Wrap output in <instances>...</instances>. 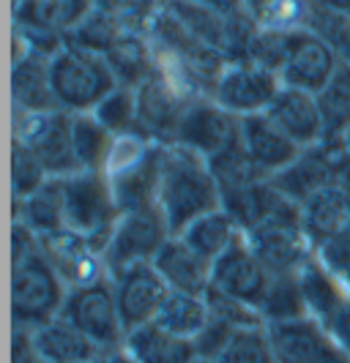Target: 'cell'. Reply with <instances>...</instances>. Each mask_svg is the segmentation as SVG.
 <instances>
[{"label": "cell", "instance_id": "6da1fadb", "mask_svg": "<svg viewBox=\"0 0 350 363\" xmlns=\"http://www.w3.org/2000/svg\"><path fill=\"white\" fill-rule=\"evenodd\" d=\"M69 287L41 249V238L14 218L11 227V320L38 328L60 317Z\"/></svg>", "mask_w": 350, "mask_h": 363}, {"label": "cell", "instance_id": "7a4b0ae2", "mask_svg": "<svg viewBox=\"0 0 350 363\" xmlns=\"http://www.w3.org/2000/svg\"><path fill=\"white\" fill-rule=\"evenodd\" d=\"M156 202L173 235H184L197 218L219 211L222 186L211 162L192 147L165 145Z\"/></svg>", "mask_w": 350, "mask_h": 363}, {"label": "cell", "instance_id": "3957f363", "mask_svg": "<svg viewBox=\"0 0 350 363\" xmlns=\"http://www.w3.org/2000/svg\"><path fill=\"white\" fill-rule=\"evenodd\" d=\"M162 159H165V145L153 143L151 137L140 134V131L115 137L102 172L110 181L121 213L156 205Z\"/></svg>", "mask_w": 350, "mask_h": 363}, {"label": "cell", "instance_id": "277c9868", "mask_svg": "<svg viewBox=\"0 0 350 363\" xmlns=\"http://www.w3.org/2000/svg\"><path fill=\"white\" fill-rule=\"evenodd\" d=\"M50 79H53L58 109H66L72 115L93 112L118 88V77L104 55L91 52L69 41L60 52L53 55Z\"/></svg>", "mask_w": 350, "mask_h": 363}, {"label": "cell", "instance_id": "5b68a950", "mask_svg": "<svg viewBox=\"0 0 350 363\" xmlns=\"http://www.w3.org/2000/svg\"><path fill=\"white\" fill-rule=\"evenodd\" d=\"M63 202H66V230L88 238L104 255L115 221L121 216L110 181L102 169H80L63 178Z\"/></svg>", "mask_w": 350, "mask_h": 363}, {"label": "cell", "instance_id": "8992f818", "mask_svg": "<svg viewBox=\"0 0 350 363\" xmlns=\"http://www.w3.org/2000/svg\"><path fill=\"white\" fill-rule=\"evenodd\" d=\"M14 140L28 145L44 164L50 178H66L80 172V159L74 150V115L66 109L50 112H19L14 109Z\"/></svg>", "mask_w": 350, "mask_h": 363}, {"label": "cell", "instance_id": "52a82bcc", "mask_svg": "<svg viewBox=\"0 0 350 363\" xmlns=\"http://www.w3.org/2000/svg\"><path fill=\"white\" fill-rule=\"evenodd\" d=\"M170 238L173 233H170V224L159 202L121 213L104 246V265L110 271V279L129 265L153 262Z\"/></svg>", "mask_w": 350, "mask_h": 363}, {"label": "cell", "instance_id": "ba28073f", "mask_svg": "<svg viewBox=\"0 0 350 363\" xmlns=\"http://www.w3.org/2000/svg\"><path fill=\"white\" fill-rule=\"evenodd\" d=\"M60 317H66L82 333H88L93 342L99 347H104L110 355L124 350L126 328H124V320H121L112 279H102V281L69 290Z\"/></svg>", "mask_w": 350, "mask_h": 363}, {"label": "cell", "instance_id": "9c48e42d", "mask_svg": "<svg viewBox=\"0 0 350 363\" xmlns=\"http://www.w3.org/2000/svg\"><path fill=\"white\" fill-rule=\"evenodd\" d=\"M241 143V118L219 107L211 96L195 99L181 115L173 145L197 150L208 162Z\"/></svg>", "mask_w": 350, "mask_h": 363}, {"label": "cell", "instance_id": "30bf717a", "mask_svg": "<svg viewBox=\"0 0 350 363\" xmlns=\"http://www.w3.org/2000/svg\"><path fill=\"white\" fill-rule=\"evenodd\" d=\"M279 91H282L279 74L244 57V60H230L222 69L211 99L227 112H233L236 118H246V115L266 112Z\"/></svg>", "mask_w": 350, "mask_h": 363}, {"label": "cell", "instance_id": "8fae6325", "mask_svg": "<svg viewBox=\"0 0 350 363\" xmlns=\"http://www.w3.org/2000/svg\"><path fill=\"white\" fill-rule=\"evenodd\" d=\"M342 60V52L334 47L329 38L315 33L310 28L301 30H290L288 38V55L282 63L279 79L288 88H298V91L317 93L329 85L337 66Z\"/></svg>", "mask_w": 350, "mask_h": 363}, {"label": "cell", "instance_id": "7c38bea8", "mask_svg": "<svg viewBox=\"0 0 350 363\" xmlns=\"http://www.w3.org/2000/svg\"><path fill=\"white\" fill-rule=\"evenodd\" d=\"M112 287H115V298H118V309H121L126 333L148 325V323H156L165 301L173 292L153 262H137V265H129L121 273H115Z\"/></svg>", "mask_w": 350, "mask_h": 363}, {"label": "cell", "instance_id": "4fadbf2b", "mask_svg": "<svg viewBox=\"0 0 350 363\" xmlns=\"http://www.w3.org/2000/svg\"><path fill=\"white\" fill-rule=\"evenodd\" d=\"M244 238L249 249L260 257V262L274 276L298 273L304 268V262L315 255L310 238L304 235L301 216L263 221L255 230L244 233Z\"/></svg>", "mask_w": 350, "mask_h": 363}, {"label": "cell", "instance_id": "5bb4252c", "mask_svg": "<svg viewBox=\"0 0 350 363\" xmlns=\"http://www.w3.org/2000/svg\"><path fill=\"white\" fill-rule=\"evenodd\" d=\"M271 281H274V273L260 262V257L249 249L244 235L239 238V243L227 255H222L214 262V284L211 287L239 298L244 303L255 306L258 311L263 309V303L268 298Z\"/></svg>", "mask_w": 350, "mask_h": 363}, {"label": "cell", "instance_id": "9a60e30c", "mask_svg": "<svg viewBox=\"0 0 350 363\" xmlns=\"http://www.w3.org/2000/svg\"><path fill=\"white\" fill-rule=\"evenodd\" d=\"M41 249L53 268L60 273L66 287H85L93 281L110 279V271L104 265V255L93 246L88 238L77 235L72 230H60L55 235L41 238Z\"/></svg>", "mask_w": 350, "mask_h": 363}, {"label": "cell", "instance_id": "2e32d148", "mask_svg": "<svg viewBox=\"0 0 350 363\" xmlns=\"http://www.w3.org/2000/svg\"><path fill=\"white\" fill-rule=\"evenodd\" d=\"M192 101L173 91L159 74L153 72L143 85H137V131L159 145H173L181 115Z\"/></svg>", "mask_w": 350, "mask_h": 363}, {"label": "cell", "instance_id": "e0dca14e", "mask_svg": "<svg viewBox=\"0 0 350 363\" xmlns=\"http://www.w3.org/2000/svg\"><path fill=\"white\" fill-rule=\"evenodd\" d=\"M342 147L345 145H334V143L304 147L282 172L271 178V183L285 197H290L301 205L312 194H317L320 189L334 186V169H337V159H339Z\"/></svg>", "mask_w": 350, "mask_h": 363}, {"label": "cell", "instance_id": "ac0fdd59", "mask_svg": "<svg viewBox=\"0 0 350 363\" xmlns=\"http://www.w3.org/2000/svg\"><path fill=\"white\" fill-rule=\"evenodd\" d=\"M241 147L263 178H274L304 150L268 118V112L241 118Z\"/></svg>", "mask_w": 350, "mask_h": 363}, {"label": "cell", "instance_id": "d6986e66", "mask_svg": "<svg viewBox=\"0 0 350 363\" xmlns=\"http://www.w3.org/2000/svg\"><path fill=\"white\" fill-rule=\"evenodd\" d=\"M268 339L277 363H317L323 361L337 342L315 317H295L282 323H268Z\"/></svg>", "mask_w": 350, "mask_h": 363}, {"label": "cell", "instance_id": "ffe728a7", "mask_svg": "<svg viewBox=\"0 0 350 363\" xmlns=\"http://www.w3.org/2000/svg\"><path fill=\"white\" fill-rule=\"evenodd\" d=\"M266 112L298 147H312L326 143L323 112H320L315 93L282 85V91L277 93V99L271 101V107Z\"/></svg>", "mask_w": 350, "mask_h": 363}, {"label": "cell", "instance_id": "44dd1931", "mask_svg": "<svg viewBox=\"0 0 350 363\" xmlns=\"http://www.w3.org/2000/svg\"><path fill=\"white\" fill-rule=\"evenodd\" d=\"M33 342L41 363H88L110 355L66 317H55L33 328Z\"/></svg>", "mask_w": 350, "mask_h": 363}, {"label": "cell", "instance_id": "7402d4cb", "mask_svg": "<svg viewBox=\"0 0 350 363\" xmlns=\"http://www.w3.org/2000/svg\"><path fill=\"white\" fill-rule=\"evenodd\" d=\"M156 271L165 276L173 292L205 295L214 284V262L197 255L181 235H173L153 259Z\"/></svg>", "mask_w": 350, "mask_h": 363}, {"label": "cell", "instance_id": "603a6c76", "mask_svg": "<svg viewBox=\"0 0 350 363\" xmlns=\"http://www.w3.org/2000/svg\"><path fill=\"white\" fill-rule=\"evenodd\" d=\"M96 9V0H17L14 25L33 33L69 38Z\"/></svg>", "mask_w": 350, "mask_h": 363}, {"label": "cell", "instance_id": "cb8c5ba5", "mask_svg": "<svg viewBox=\"0 0 350 363\" xmlns=\"http://www.w3.org/2000/svg\"><path fill=\"white\" fill-rule=\"evenodd\" d=\"M124 352L134 363H195L197 350L192 339H184L159 323H148L126 333Z\"/></svg>", "mask_w": 350, "mask_h": 363}, {"label": "cell", "instance_id": "d4e9b609", "mask_svg": "<svg viewBox=\"0 0 350 363\" xmlns=\"http://www.w3.org/2000/svg\"><path fill=\"white\" fill-rule=\"evenodd\" d=\"M50 60L47 55L31 52L17 63H11V96L14 109L19 112H50L58 109L53 79H50Z\"/></svg>", "mask_w": 350, "mask_h": 363}, {"label": "cell", "instance_id": "484cf974", "mask_svg": "<svg viewBox=\"0 0 350 363\" xmlns=\"http://www.w3.org/2000/svg\"><path fill=\"white\" fill-rule=\"evenodd\" d=\"M301 227L310 243L320 246L323 240L350 227V197H345L337 186H326L310 200L301 202Z\"/></svg>", "mask_w": 350, "mask_h": 363}, {"label": "cell", "instance_id": "4316f807", "mask_svg": "<svg viewBox=\"0 0 350 363\" xmlns=\"http://www.w3.org/2000/svg\"><path fill=\"white\" fill-rule=\"evenodd\" d=\"M14 218L28 224L38 238L55 235L66 230V202H63V178H50L38 191L25 200H14Z\"/></svg>", "mask_w": 350, "mask_h": 363}, {"label": "cell", "instance_id": "83f0119b", "mask_svg": "<svg viewBox=\"0 0 350 363\" xmlns=\"http://www.w3.org/2000/svg\"><path fill=\"white\" fill-rule=\"evenodd\" d=\"M298 284H301V295H304L307 314L315 317L323 328L332 323L334 314L342 309V303L350 298L348 292L339 287V281L334 279L332 273L317 262L315 255L310 257V259L304 262V268L298 271Z\"/></svg>", "mask_w": 350, "mask_h": 363}, {"label": "cell", "instance_id": "f1b7e54d", "mask_svg": "<svg viewBox=\"0 0 350 363\" xmlns=\"http://www.w3.org/2000/svg\"><path fill=\"white\" fill-rule=\"evenodd\" d=\"M317 104L323 112L326 143L345 145L350 134V60L342 57L329 85L317 93Z\"/></svg>", "mask_w": 350, "mask_h": 363}, {"label": "cell", "instance_id": "f546056e", "mask_svg": "<svg viewBox=\"0 0 350 363\" xmlns=\"http://www.w3.org/2000/svg\"><path fill=\"white\" fill-rule=\"evenodd\" d=\"M241 235L244 233H241L239 224L230 218L227 211L219 208L214 213H205L203 218H197L181 238H184L197 255H203L208 262H217L222 255H227L239 243Z\"/></svg>", "mask_w": 350, "mask_h": 363}, {"label": "cell", "instance_id": "4dcf8cb0", "mask_svg": "<svg viewBox=\"0 0 350 363\" xmlns=\"http://www.w3.org/2000/svg\"><path fill=\"white\" fill-rule=\"evenodd\" d=\"M110 69L118 77V85H143L151 74L156 72L153 66V50L151 41L140 36V33H126L121 36V41L112 47L110 52L104 55Z\"/></svg>", "mask_w": 350, "mask_h": 363}, {"label": "cell", "instance_id": "1f68e13d", "mask_svg": "<svg viewBox=\"0 0 350 363\" xmlns=\"http://www.w3.org/2000/svg\"><path fill=\"white\" fill-rule=\"evenodd\" d=\"M211 320V309L205 295H192V292H170L165 306L159 311L156 323L184 339H195Z\"/></svg>", "mask_w": 350, "mask_h": 363}, {"label": "cell", "instance_id": "d6a6232c", "mask_svg": "<svg viewBox=\"0 0 350 363\" xmlns=\"http://www.w3.org/2000/svg\"><path fill=\"white\" fill-rule=\"evenodd\" d=\"M74 150L82 169H102L115 143V134L93 112H80L72 121Z\"/></svg>", "mask_w": 350, "mask_h": 363}, {"label": "cell", "instance_id": "836d02e7", "mask_svg": "<svg viewBox=\"0 0 350 363\" xmlns=\"http://www.w3.org/2000/svg\"><path fill=\"white\" fill-rule=\"evenodd\" d=\"M121 36H126V30H124V25L118 22V19L107 14L104 9H93L88 17L82 19V25L69 33V44H77V47H85V50H91V52H99V55H107L121 41Z\"/></svg>", "mask_w": 350, "mask_h": 363}, {"label": "cell", "instance_id": "e575fe53", "mask_svg": "<svg viewBox=\"0 0 350 363\" xmlns=\"http://www.w3.org/2000/svg\"><path fill=\"white\" fill-rule=\"evenodd\" d=\"M263 320L268 323H282V320H295V317H307V306H304V295H301V284H298V273H285V276H274L268 298L263 303Z\"/></svg>", "mask_w": 350, "mask_h": 363}, {"label": "cell", "instance_id": "d590c367", "mask_svg": "<svg viewBox=\"0 0 350 363\" xmlns=\"http://www.w3.org/2000/svg\"><path fill=\"white\" fill-rule=\"evenodd\" d=\"M93 115L110 128L115 137L137 131V88L118 85L99 107L93 109Z\"/></svg>", "mask_w": 350, "mask_h": 363}, {"label": "cell", "instance_id": "8d00e7d4", "mask_svg": "<svg viewBox=\"0 0 350 363\" xmlns=\"http://www.w3.org/2000/svg\"><path fill=\"white\" fill-rule=\"evenodd\" d=\"M217 363H277L271 339H268V328H239L233 342L227 345Z\"/></svg>", "mask_w": 350, "mask_h": 363}, {"label": "cell", "instance_id": "74e56055", "mask_svg": "<svg viewBox=\"0 0 350 363\" xmlns=\"http://www.w3.org/2000/svg\"><path fill=\"white\" fill-rule=\"evenodd\" d=\"M47 181H50V172L44 169V164L38 162L36 153L14 140V145H11V191H14V200L31 197Z\"/></svg>", "mask_w": 350, "mask_h": 363}, {"label": "cell", "instance_id": "f35d334b", "mask_svg": "<svg viewBox=\"0 0 350 363\" xmlns=\"http://www.w3.org/2000/svg\"><path fill=\"white\" fill-rule=\"evenodd\" d=\"M288 38L290 30H266L258 28L249 44H246V60L258 63L268 72L279 74L282 72V63H285V55H288Z\"/></svg>", "mask_w": 350, "mask_h": 363}, {"label": "cell", "instance_id": "ab89813d", "mask_svg": "<svg viewBox=\"0 0 350 363\" xmlns=\"http://www.w3.org/2000/svg\"><path fill=\"white\" fill-rule=\"evenodd\" d=\"M315 257L350 295V227L315 246Z\"/></svg>", "mask_w": 350, "mask_h": 363}, {"label": "cell", "instance_id": "60d3db41", "mask_svg": "<svg viewBox=\"0 0 350 363\" xmlns=\"http://www.w3.org/2000/svg\"><path fill=\"white\" fill-rule=\"evenodd\" d=\"M205 301H208L211 314L219 317V320H224V323H230V325H236V328L266 325L263 314H260L255 306H249V303H244V301L233 298V295H227V292L217 290V287H211V290L205 292Z\"/></svg>", "mask_w": 350, "mask_h": 363}, {"label": "cell", "instance_id": "b9f144b4", "mask_svg": "<svg viewBox=\"0 0 350 363\" xmlns=\"http://www.w3.org/2000/svg\"><path fill=\"white\" fill-rule=\"evenodd\" d=\"M236 330H239L236 325H230V323H224V320H219V317L211 314L208 325L192 339V342H195V350H197V358L217 363L222 358V352L227 350V345L233 342Z\"/></svg>", "mask_w": 350, "mask_h": 363}, {"label": "cell", "instance_id": "7bdbcfd3", "mask_svg": "<svg viewBox=\"0 0 350 363\" xmlns=\"http://www.w3.org/2000/svg\"><path fill=\"white\" fill-rule=\"evenodd\" d=\"M11 363H41L33 342V328L14 325L11 330Z\"/></svg>", "mask_w": 350, "mask_h": 363}, {"label": "cell", "instance_id": "ee69618b", "mask_svg": "<svg viewBox=\"0 0 350 363\" xmlns=\"http://www.w3.org/2000/svg\"><path fill=\"white\" fill-rule=\"evenodd\" d=\"M329 336H332L339 350H345L350 355V298L342 303V309L334 314V320L326 325Z\"/></svg>", "mask_w": 350, "mask_h": 363}, {"label": "cell", "instance_id": "f6af8a7d", "mask_svg": "<svg viewBox=\"0 0 350 363\" xmlns=\"http://www.w3.org/2000/svg\"><path fill=\"white\" fill-rule=\"evenodd\" d=\"M334 186L350 197V147L345 145L342 147V153H339V159H337V169H334Z\"/></svg>", "mask_w": 350, "mask_h": 363}, {"label": "cell", "instance_id": "bcb514c9", "mask_svg": "<svg viewBox=\"0 0 350 363\" xmlns=\"http://www.w3.org/2000/svg\"><path fill=\"white\" fill-rule=\"evenodd\" d=\"M197 3H203V6L214 9V11H222V14H239V11H244V0H197Z\"/></svg>", "mask_w": 350, "mask_h": 363}, {"label": "cell", "instance_id": "7dc6e473", "mask_svg": "<svg viewBox=\"0 0 350 363\" xmlns=\"http://www.w3.org/2000/svg\"><path fill=\"white\" fill-rule=\"evenodd\" d=\"M110 363H134V361H131L124 350H118V352H112L110 355Z\"/></svg>", "mask_w": 350, "mask_h": 363}, {"label": "cell", "instance_id": "c3c4849f", "mask_svg": "<svg viewBox=\"0 0 350 363\" xmlns=\"http://www.w3.org/2000/svg\"><path fill=\"white\" fill-rule=\"evenodd\" d=\"M88 363H110V355H107V358H99V361H88Z\"/></svg>", "mask_w": 350, "mask_h": 363}, {"label": "cell", "instance_id": "681fc988", "mask_svg": "<svg viewBox=\"0 0 350 363\" xmlns=\"http://www.w3.org/2000/svg\"><path fill=\"white\" fill-rule=\"evenodd\" d=\"M345 145H348V147H350V134H348V140H345Z\"/></svg>", "mask_w": 350, "mask_h": 363}]
</instances>
